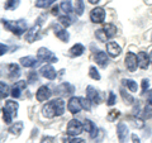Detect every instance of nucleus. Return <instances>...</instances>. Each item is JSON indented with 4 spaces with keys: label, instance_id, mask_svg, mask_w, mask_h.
<instances>
[{
    "label": "nucleus",
    "instance_id": "obj_40",
    "mask_svg": "<svg viewBox=\"0 0 152 143\" xmlns=\"http://www.w3.org/2000/svg\"><path fill=\"white\" fill-rule=\"evenodd\" d=\"M80 103H81V107L84 110H90L91 109V101L88 98H80Z\"/></svg>",
    "mask_w": 152,
    "mask_h": 143
},
{
    "label": "nucleus",
    "instance_id": "obj_10",
    "mask_svg": "<svg viewBox=\"0 0 152 143\" xmlns=\"http://www.w3.org/2000/svg\"><path fill=\"white\" fill-rule=\"evenodd\" d=\"M67 110L71 114H77L83 110L81 103H80V98H76V96L70 98L69 103H67Z\"/></svg>",
    "mask_w": 152,
    "mask_h": 143
},
{
    "label": "nucleus",
    "instance_id": "obj_35",
    "mask_svg": "<svg viewBox=\"0 0 152 143\" xmlns=\"http://www.w3.org/2000/svg\"><path fill=\"white\" fill-rule=\"evenodd\" d=\"M89 76L91 77L93 80H96V81H99L100 80V72L98 71V69L95 67V66H90V69H89Z\"/></svg>",
    "mask_w": 152,
    "mask_h": 143
},
{
    "label": "nucleus",
    "instance_id": "obj_53",
    "mask_svg": "<svg viewBox=\"0 0 152 143\" xmlns=\"http://www.w3.org/2000/svg\"><path fill=\"white\" fill-rule=\"evenodd\" d=\"M151 39H152V37H151Z\"/></svg>",
    "mask_w": 152,
    "mask_h": 143
},
{
    "label": "nucleus",
    "instance_id": "obj_41",
    "mask_svg": "<svg viewBox=\"0 0 152 143\" xmlns=\"http://www.w3.org/2000/svg\"><path fill=\"white\" fill-rule=\"evenodd\" d=\"M0 89H1V99H5L9 95V88H8V85L4 82V81L0 82Z\"/></svg>",
    "mask_w": 152,
    "mask_h": 143
},
{
    "label": "nucleus",
    "instance_id": "obj_51",
    "mask_svg": "<svg viewBox=\"0 0 152 143\" xmlns=\"http://www.w3.org/2000/svg\"><path fill=\"white\" fill-rule=\"evenodd\" d=\"M64 143H70V139L69 138H64Z\"/></svg>",
    "mask_w": 152,
    "mask_h": 143
},
{
    "label": "nucleus",
    "instance_id": "obj_2",
    "mask_svg": "<svg viewBox=\"0 0 152 143\" xmlns=\"http://www.w3.org/2000/svg\"><path fill=\"white\" fill-rule=\"evenodd\" d=\"M37 58L41 62H46V63H50V65L58 61V58L56 57V55L53 53V52H51L48 48H46V47H41V48H38Z\"/></svg>",
    "mask_w": 152,
    "mask_h": 143
},
{
    "label": "nucleus",
    "instance_id": "obj_29",
    "mask_svg": "<svg viewBox=\"0 0 152 143\" xmlns=\"http://www.w3.org/2000/svg\"><path fill=\"white\" fill-rule=\"evenodd\" d=\"M145 117L147 119H150L152 117V91L148 95V99L146 100V104H145Z\"/></svg>",
    "mask_w": 152,
    "mask_h": 143
},
{
    "label": "nucleus",
    "instance_id": "obj_3",
    "mask_svg": "<svg viewBox=\"0 0 152 143\" xmlns=\"http://www.w3.org/2000/svg\"><path fill=\"white\" fill-rule=\"evenodd\" d=\"M83 131H84V124L77 119H71L67 124V129H66L67 136L70 137H77L81 134Z\"/></svg>",
    "mask_w": 152,
    "mask_h": 143
},
{
    "label": "nucleus",
    "instance_id": "obj_39",
    "mask_svg": "<svg viewBox=\"0 0 152 143\" xmlns=\"http://www.w3.org/2000/svg\"><path fill=\"white\" fill-rule=\"evenodd\" d=\"M119 115H121V112L113 109V110H110L108 113V120L109 122H114V120H117V118H119Z\"/></svg>",
    "mask_w": 152,
    "mask_h": 143
},
{
    "label": "nucleus",
    "instance_id": "obj_32",
    "mask_svg": "<svg viewBox=\"0 0 152 143\" xmlns=\"http://www.w3.org/2000/svg\"><path fill=\"white\" fill-rule=\"evenodd\" d=\"M56 1H57V0H37V1H36V7L39 8V9H46V8L52 7Z\"/></svg>",
    "mask_w": 152,
    "mask_h": 143
},
{
    "label": "nucleus",
    "instance_id": "obj_13",
    "mask_svg": "<svg viewBox=\"0 0 152 143\" xmlns=\"http://www.w3.org/2000/svg\"><path fill=\"white\" fill-rule=\"evenodd\" d=\"M107 53L110 57H118L122 53V47L117 42L110 41L107 43Z\"/></svg>",
    "mask_w": 152,
    "mask_h": 143
},
{
    "label": "nucleus",
    "instance_id": "obj_20",
    "mask_svg": "<svg viewBox=\"0 0 152 143\" xmlns=\"http://www.w3.org/2000/svg\"><path fill=\"white\" fill-rule=\"evenodd\" d=\"M84 131H86L91 138H95L98 134V128H96V125H95V123L89 120V119H86L85 123H84Z\"/></svg>",
    "mask_w": 152,
    "mask_h": 143
},
{
    "label": "nucleus",
    "instance_id": "obj_9",
    "mask_svg": "<svg viewBox=\"0 0 152 143\" xmlns=\"http://www.w3.org/2000/svg\"><path fill=\"white\" fill-rule=\"evenodd\" d=\"M39 74L47 80H55L57 77L56 70L53 69V66L50 65V63H46V65L42 66V67L39 69Z\"/></svg>",
    "mask_w": 152,
    "mask_h": 143
},
{
    "label": "nucleus",
    "instance_id": "obj_34",
    "mask_svg": "<svg viewBox=\"0 0 152 143\" xmlns=\"http://www.w3.org/2000/svg\"><path fill=\"white\" fill-rule=\"evenodd\" d=\"M60 8L62 9V12H65V14H70L72 12V3H71V0H62L60 4Z\"/></svg>",
    "mask_w": 152,
    "mask_h": 143
},
{
    "label": "nucleus",
    "instance_id": "obj_38",
    "mask_svg": "<svg viewBox=\"0 0 152 143\" xmlns=\"http://www.w3.org/2000/svg\"><path fill=\"white\" fill-rule=\"evenodd\" d=\"M95 37H96V39L99 42H107L108 41V38L105 36V32L103 31V28L102 29H98L96 32H95Z\"/></svg>",
    "mask_w": 152,
    "mask_h": 143
},
{
    "label": "nucleus",
    "instance_id": "obj_21",
    "mask_svg": "<svg viewBox=\"0 0 152 143\" xmlns=\"http://www.w3.org/2000/svg\"><path fill=\"white\" fill-rule=\"evenodd\" d=\"M52 104H53V108H55V112H56V117H60V115H62V114L65 113V101H64V99H55V100H52Z\"/></svg>",
    "mask_w": 152,
    "mask_h": 143
},
{
    "label": "nucleus",
    "instance_id": "obj_48",
    "mask_svg": "<svg viewBox=\"0 0 152 143\" xmlns=\"http://www.w3.org/2000/svg\"><path fill=\"white\" fill-rule=\"evenodd\" d=\"M131 138H132V142H133V143H141L140 137L137 136V134H132V136H131Z\"/></svg>",
    "mask_w": 152,
    "mask_h": 143
},
{
    "label": "nucleus",
    "instance_id": "obj_45",
    "mask_svg": "<svg viewBox=\"0 0 152 143\" xmlns=\"http://www.w3.org/2000/svg\"><path fill=\"white\" fill-rule=\"evenodd\" d=\"M53 142H55V138L51 136H45L41 139V143H53Z\"/></svg>",
    "mask_w": 152,
    "mask_h": 143
},
{
    "label": "nucleus",
    "instance_id": "obj_44",
    "mask_svg": "<svg viewBox=\"0 0 152 143\" xmlns=\"http://www.w3.org/2000/svg\"><path fill=\"white\" fill-rule=\"evenodd\" d=\"M150 88V80L148 79H143L142 80V91L146 93V90Z\"/></svg>",
    "mask_w": 152,
    "mask_h": 143
},
{
    "label": "nucleus",
    "instance_id": "obj_47",
    "mask_svg": "<svg viewBox=\"0 0 152 143\" xmlns=\"http://www.w3.org/2000/svg\"><path fill=\"white\" fill-rule=\"evenodd\" d=\"M70 143H86L83 138H79V137H74L70 139Z\"/></svg>",
    "mask_w": 152,
    "mask_h": 143
},
{
    "label": "nucleus",
    "instance_id": "obj_17",
    "mask_svg": "<svg viewBox=\"0 0 152 143\" xmlns=\"http://www.w3.org/2000/svg\"><path fill=\"white\" fill-rule=\"evenodd\" d=\"M75 91V88L69 82H64L56 88V94L58 95H71Z\"/></svg>",
    "mask_w": 152,
    "mask_h": 143
},
{
    "label": "nucleus",
    "instance_id": "obj_23",
    "mask_svg": "<svg viewBox=\"0 0 152 143\" xmlns=\"http://www.w3.org/2000/svg\"><path fill=\"white\" fill-rule=\"evenodd\" d=\"M85 52V47L81 43H76L69 50V55L71 57H80Z\"/></svg>",
    "mask_w": 152,
    "mask_h": 143
},
{
    "label": "nucleus",
    "instance_id": "obj_31",
    "mask_svg": "<svg viewBox=\"0 0 152 143\" xmlns=\"http://www.w3.org/2000/svg\"><path fill=\"white\" fill-rule=\"evenodd\" d=\"M72 18H71L69 14H65V15H61V17H58V24H61L64 28H67V27H70L71 24H72Z\"/></svg>",
    "mask_w": 152,
    "mask_h": 143
},
{
    "label": "nucleus",
    "instance_id": "obj_11",
    "mask_svg": "<svg viewBox=\"0 0 152 143\" xmlns=\"http://www.w3.org/2000/svg\"><path fill=\"white\" fill-rule=\"evenodd\" d=\"M26 88H27V82H26V81H23V80L17 81V82L14 84L12 86V89H10V95L14 99L20 98L22 91H23V90H26Z\"/></svg>",
    "mask_w": 152,
    "mask_h": 143
},
{
    "label": "nucleus",
    "instance_id": "obj_36",
    "mask_svg": "<svg viewBox=\"0 0 152 143\" xmlns=\"http://www.w3.org/2000/svg\"><path fill=\"white\" fill-rule=\"evenodd\" d=\"M13 114L7 110L5 108H3V119H4V122H5V124H12L13 123Z\"/></svg>",
    "mask_w": 152,
    "mask_h": 143
},
{
    "label": "nucleus",
    "instance_id": "obj_26",
    "mask_svg": "<svg viewBox=\"0 0 152 143\" xmlns=\"http://www.w3.org/2000/svg\"><path fill=\"white\" fill-rule=\"evenodd\" d=\"M122 84H123V86H126L132 93H137V91H138V85H137V82L134 80H132V79H123Z\"/></svg>",
    "mask_w": 152,
    "mask_h": 143
},
{
    "label": "nucleus",
    "instance_id": "obj_18",
    "mask_svg": "<svg viewBox=\"0 0 152 143\" xmlns=\"http://www.w3.org/2000/svg\"><path fill=\"white\" fill-rule=\"evenodd\" d=\"M137 57H138V66L142 69V70H147L150 66V55H147V52H143L141 51L138 55H137Z\"/></svg>",
    "mask_w": 152,
    "mask_h": 143
},
{
    "label": "nucleus",
    "instance_id": "obj_30",
    "mask_svg": "<svg viewBox=\"0 0 152 143\" xmlns=\"http://www.w3.org/2000/svg\"><path fill=\"white\" fill-rule=\"evenodd\" d=\"M74 10H75V14L77 17H81L83 15L84 10H85V3H84V0H76L75 5H74Z\"/></svg>",
    "mask_w": 152,
    "mask_h": 143
},
{
    "label": "nucleus",
    "instance_id": "obj_7",
    "mask_svg": "<svg viewBox=\"0 0 152 143\" xmlns=\"http://www.w3.org/2000/svg\"><path fill=\"white\" fill-rule=\"evenodd\" d=\"M128 136H129V128L127 127L126 123H118L117 125V137L119 143H126L128 141Z\"/></svg>",
    "mask_w": 152,
    "mask_h": 143
},
{
    "label": "nucleus",
    "instance_id": "obj_22",
    "mask_svg": "<svg viewBox=\"0 0 152 143\" xmlns=\"http://www.w3.org/2000/svg\"><path fill=\"white\" fill-rule=\"evenodd\" d=\"M7 69H8V75L10 79L14 80L20 76V69H19V66L17 63H9L7 66Z\"/></svg>",
    "mask_w": 152,
    "mask_h": 143
},
{
    "label": "nucleus",
    "instance_id": "obj_12",
    "mask_svg": "<svg viewBox=\"0 0 152 143\" xmlns=\"http://www.w3.org/2000/svg\"><path fill=\"white\" fill-rule=\"evenodd\" d=\"M39 31H41V24H34L28 29V32L26 33V41L28 43H33L37 39L38 36H39Z\"/></svg>",
    "mask_w": 152,
    "mask_h": 143
},
{
    "label": "nucleus",
    "instance_id": "obj_24",
    "mask_svg": "<svg viewBox=\"0 0 152 143\" xmlns=\"http://www.w3.org/2000/svg\"><path fill=\"white\" fill-rule=\"evenodd\" d=\"M103 31L105 32V36H107L108 39H112V38H114L117 36V27L114 24H112V23H107V24H104Z\"/></svg>",
    "mask_w": 152,
    "mask_h": 143
},
{
    "label": "nucleus",
    "instance_id": "obj_27",
    "mask_svg": "<svg viewBox=\"0 0 152 143\" xmlns=\"http://www.w3.org/2000/svg\"><path fill=\"white\" fill-rule=\"evenodd\" d=\"M22 131H23V122L13 123V124L9 127V129H8V132L10 133V134H13V136H19L22 133Z\"/></svg>",
    "mask_w": 152,
    "mask_h": 143
},
{
    "label": "nucleus",
    "instance_id": "obj_37",
    "mask_svg": "<svg viewBox=\"0 0 152 143\" xmlns=\"http://www.w3.org/2000/svg\"><path fill=\"white\" fill-rule=\"evenodd\" d=\"M129 120H131V123H132V125L134 127V128H137V129H141V128L145 127L143 120H142V119H140V118L132 117V118H129Z\"/></svg>",
    "mask_w": 152,
    "mask_h": 143
},
{
    "label": "nucleus",
    "instance_id": "obj_19",
    "mask_svg": "<svg viewBox=\"0 0 152 143\" xmlns=\"http://www.w3.org/2000/svg\"><path fill=\"white\" fill-rule=\"evenodd\" d=\"M42 115H43L45 118H47V119H51V118L56 117V112H55V108H53L52 101L46 103L45 105L42 107Z\"/></svg>",
    "mask_w": 152,
    "mask_h": 143
},
{
    "label": "nucleus",
    "instance_id": "obj_52",
    "mask_svg": "<svg viewBox=\"0 0 152 143\" xmlns=\"http://www.w3.org/2000/svg\"><path fill=\"white\" fill-rule=\"evenodd\" d=\"M150 61H151V63H152V51L150 52Z\"/></svg>",
    "mask_w": 152,
    "mask_h": 143
},
{
    "label": "nucleus",
    "instance_id": "obj_5",
    "mask_svg": "<svg viewBox=\"0 0 152 143\" xmlns=\"http://www.w3.org/2000/svg\"><path fill=\"white\" fill-rule=\"evenodd\" d=\"M52 28H53L55 36L58 38L61 42L67 43V42L70 41V34H69V32L66 31V28H64L61 24H53V26H52Z\"/></svg>",
    "mask_w": 152,
    "mask_h": 143
},
{
    "label": "nucleus",
    "instance_id": "obj_16",
    "mask_svg": "<svg viewBox=\"0 0 152 143\" xmlns=\"http://www.w3.org/2000/svg\"><path fill=\"white\" fill-rule=\"evenodd\" d=\"M95 61L96 63L100 66V67L105 69L107 66L109 65V57H108V53H105L104 51H98L95 53Z\"/></svg>",
    "mask_w": 152,
    "mask_h": 143
},
{
    "label": "nucleus",
    "instance_id": "obj_28",
    "mask_svg": "<svg viewBox=\"0 0 152 143\" xmlns=\"http://www.w3.org/2000/svg\"><path fill=\"white\" fill-rule=\"evenodd\" d=\"M119 93H121V96L123 99V101H124L127 105H132V104L134 103V98H133L129 93H127V90L124 88H121Z\"/></svg>",
    "mask_w": 152,
    "mask_h": 143
},
{
    "label": "nucleus",
    "instance_id": "obj_8",
    "mask_svg": "<svg viewBox=\"0 0 152 143\" xmlns=\"http://www.w3.org/2000/svg\"><path fill=\"white\" fill-rule=\"evenodd\" d=\"M52 95V91L50 90L48 86H46V85H42V86L38 88L37 93H36V99L38 100L39 103H43V101H47Z\"/></svg>",
    "mask_w": 152,
    "mask_h": 143
},
{
    "label": "nucleus",
    "instance_id": "obj_42",
    "mask_svg": "<svg viewBox=\"0 0 152 143\" xmlns=\"http://www.w3.org/2000/svg\"><path fill=\"white\" fill-rule=\"evenodd\" d=\"M117 103V95L114 94L113 91H110L109 93V95H108V99H107V104L109 107H112V105H114V104Z\"/></svg>",
    "mask_w": 152,
    "mask_h": 143
},
{
    "label": "nucleus",
    "instance_id": "obj_6",
    "mask_svg": "<svg viewBox=\"0 0 152 143\" xmlns=\"http://www.w3.org/2000/svg\"><path fill=\"white\" fill-rule=\"evenodd\" d=\"M105 10L100 7H96L90 12V20L93 23H103L105 20Z\"/></svg>",
    "mask_w": 152,
    "mask_h": 143
},
{
    "label": "nucleus",
    "instance_id": "obj_50",
    "mask_svg": "<svg viewBox=\"0 0 152 143\" xmlns=\"http://www.w3.org/2000/svg\"><path fill=\"white\" fill-rule=\"evenodd\" d=\"M88 1L90 3V4H98L100 0H88Z\"/></svg>",
    "mask_w": 152,
    "mask_h": 143
},
{
    "label": "nucleus",
    "instance_id": "obj_4",
    "mask_svg": "<svg viewBox=\"0 0 152 143\" xmlns=\"http://www.w3.org/2000/svg\"><path fill=\"white\" fill-rule=\"evenodd\" d=\"M124 63H126V67L129 72H136L137 69L140 67L138 66V57H137L136 53H133V52H127L126 58H124Z\"/></svg>",
    "mask_w": 152,
    "mask_h": 143
},
{
    "label": "nucleus",
    "instance_id": "obj_14",
    "mask_svg": "<svg viewBox=\"0 0 152 143\" xmlns=\"http://www.w3.org/2000/svg\"><path fill=\"white\" fill-rule=\"evenodd\" d=\"M86 98L91 101V104H99L100 103V96H99V91L94 86L89 85L86 88Z\"/></svg>",
    "mask_w": 152,
    "mask_h": 143
},
{
    "label": "nucleus",
    "instance_id": "obj_43",
    "mask_svg": "<svg viewBox=\"0 0 152 143\" xmlns=\"http://www.w3.org/2000/svg\"><path fill=\"white\" fill-rule=\"evenodd\" d=\"M38 81V75L36 71H31L29 74H28V82L29 84H34Z\"/></svg>",
    "mask_w": 152,
    "mask_h": 143
},
{
    "label": "nucleus",
    "instance_id": "obj_49",
    "mask_svg": "<svg viewBox=\"0 0 152 143\" xmlns=\"http://www.w3.org/2000/svg\"><path fill=\"white\" fill-rule=\"evenodd\" d=\"M51 14L52 15H58V7H52V9H51Z\"/></svg>",
    "mask_w": 152,
    "mask_h": 143
},
{
    "label": "nucleus",
    "instance_id": "obj_15",
    "mask_svg": "<svg viewBox=\"0 0 152 143\" xmlns=\"http://www.w3.org/2000/svg\"><path fill=\"white\" fill-rule=\"evenodd\" d=\"M38 58H36L34 56H26V57H22L19 58V62L23 67H27V69H32V67H36L38 65Z\"/></svg>",
    "mask_w": 152,
    "mask_h": 143
},
{
    "label": "nucleus",
    "instance_id": "obj_46",
    "mask_svg": "<svg viewBox=\"0 0 152 143\" xmlns=\"http://www.w3.org/2000/svg\"><path fill=\"white\" fill-rule=\"evenodd\" d=\"M8 52V46L7 45H4V43H1L0 45V55L1 56H4Z\"/></svg>",
    "mask_w": 152,
    "mask_h": 143
},
{
    "label": "nucleus",
    "instance_id": "obj_33",
    "mask_svg": "<svg viewBox=\"0 0 152 143\" xmlns=\"http://www.w3.org/2000/svg\"><path fill=\"white\" fill-rule=\"evenodd\" d=\"M20 4V0H7L4 4V9L5 10H15Z\"/></svg>",
    "mask_w": 152,
    "mask_h": 143
},
{
    "label": "nucleus",
    "instance_id": "obj_25",
    "mask_svg": "<svg viewBox=\"0 0 152 143\" xmlns=\"http://www.w3.org/2000/svg\"><path fill=\"white\" fill-rule=\"evenodd\" d=\"M7 109V110H9L13 117H17L18 115V109H19V104L17 101H14V100H7L5 101V107H4Z\"/></svg>",
    "mask_w": 152,
    "mask_h": 143
},
{
    "label": "nucleus",
    "instance_id": "obj_1",
    "mask_svg": "<svg viewBox=\"0 0 152 143\" xmlns=\"http://www.w3.org/2000/svg\"><path fill=\"white\" fill-rule=\"evenodd\" d=\"M3 26L5 27V29L9 32L14 33L17 36H22L24 32H27V22L23 19L19 20H9V19H1Z\"/></svg>",
    "mask_w": 152,
    "mask_h": 143
}]
</instances>
